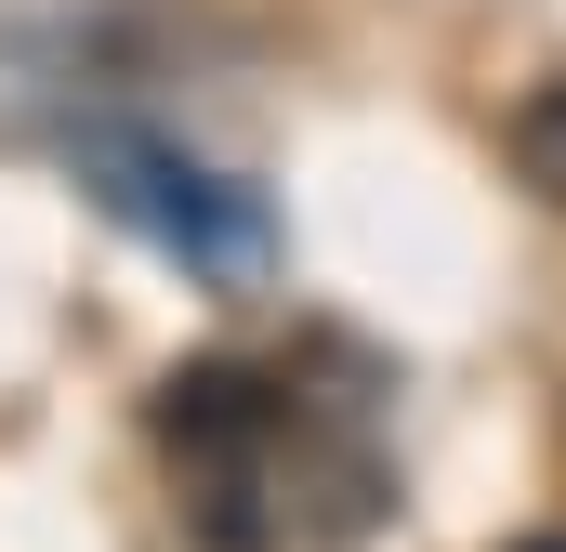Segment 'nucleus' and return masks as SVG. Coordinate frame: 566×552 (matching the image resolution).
<instances>
[{
    "mask_svg": "<svg viewBox=\"0 0 566 552\" xmlns=\"http://www.w3.org/2000/svg\"><path fill=\"white\" fill-rule=\"evenodd\" d=\"M66 158H80V198H93L106 224H133L158 264L224 276V289H251V276L277 264V211H264V184H238L224 158L145 132V119H80Z\"/></svg>",
    "mask_w": 566,
    "mask_h": 552,
    "instance_id": "f257e3e1",
    "label": "nucleus"
},
{
    "mask_svg": "<svg viewBox=\"0 0 566 552\" xmlns=\"http://www.w3.org/2000/svg\"><path fill=\"white\" fill-rule=\"evenodd\" d=\"M514 171H527V184L566 211V79H541V93L514 106Z\"/></svg>",
    "mask_w": 566,
    "mask_h": 552,
    "instance_id": "f03ea898",
    "label": "nucleus"
},
{
    "mask_svg": "<svg viewBox=\"0 0 566 552\" xmlns=\"http://www.w3.org/2000/svg\"><path fill=\"white\" fill-rule=\"evenodd\" d=\"M514 552H566V527H541V540H514Z\"/></svg>",
    "mask_w": 566,
    "mask_h": 552,
    "instance_id": "7ed1b4c3",
    "label": "nucleus"
}]
</instances>
